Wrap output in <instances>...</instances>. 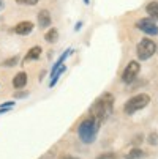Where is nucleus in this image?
I'll list each match as a JSON object with an SVG mask.
<instances>
[{
  "instance_id": "nucleus-1",
  "label": "nucleus",
  "mask_w": 158,
  "mask_h": 159,
  "mask_svg": "<svg viewBox=\"0 0 158 159\" xmlns=\"http://www.w3.org/2000/svg\"><path fill=\"white\" fill-rule=\"evenodd\" d=\"M114 109V96L111 93H103L90 107V117H93L100 125L104 123Z\"/></svg>"
},
{
  "instance_id": "nucleus-2",
  "label": "nucleus",
  "mask_w": 158,
  "mask_h": 159,
  "mask_svg": "<svg viewBox=\"0 0 158 159\" xmlns=\"http://www.w3.org/2000/svg\"><path fill=\"white\" fill-rule=\"evenodd\" d=\"M100 123L93 118V117H87L85 120L81 121V125L78 126V135H79V139L84 142V143H92L95 142L97 139V134L100 131Z\"/></svg>"
},
{
  "instance_id": "nucleus-3",
  "label": "nucleus",
  "mask_w": 158,
  "mask_h": 159,
  "mask_svg": "<svg viewBox=\"0 0 158 159\" xmlns=\"http://www.w3.org/2000/svg\"><path fill=\"white\" fill-rule=\"evenodd\" d=\"M149 102H150V96L147 93H139L127 101V104L123 106V110L127 115H133L134 112H138V110L144 109L146 106H149Z\"/></svg>"
},
{
  "instance_id": "nucleus-4",
  "label": "nucleus",
  "mask_w": 158,
  "mask_h": 159,
  "mask_svg": "<svg viewBox=\"0 0 158 159\" xmlns=\"http://www.w3.org/2000/svg\"><path fill=\"white\" fill-rule=\"evenodd\" d=\"M156 51V44L150 38H144L136 48V55L139 60H149Z\"/></svg>"
},
{
  "instance_id": "nucleus-5",
  "label": "nucleus",
  "mask_w": 158,
  "mask_h": 159,
  "mask_svg": "<svg viewBox=\"0 0 158 159\" xmlns=\"http://www.w3.org/2000/svg\"><path fill=\"white\" fill-rule=\"evenodd\" d=\"M139 71H141V63L136 61V60L130 61V63L127 65V68L123 70V73H122V80H123L125 84H131L134 79L138 77Z\"/></svg>"
},
{
  "instance_id": "nucleus-6",
  "label": "nucleus",
  "mask_w": 158,
  "mask_h": 159,
  "mask_svg": "<svg viewBox=\"0 0 158 159\" xmlns=\"http://www.w3.org/2000/svg\"><path fill=\"white\" fill-rule=\"evenodd\" d=\"M136 27H138L141 32H144L146 35H152V36L158 35V25H156V22H155L153 19H150V17H142V19H139V20L136 22Z\"/></svg>"
},
{
  "instance_id": "nucleus-7",
  "label": "nucleus",
  "mask_w": 158,
  "mask_h": 159,
  "mask_svg": "<svg viewBox=\"0 0 158 159\" xmlns=\"http://www.w3.org/2000/svg\"><path fill=\"white\" fill-rule=\"evenodd\" d=\"M51 24H52L51 13H49L48 10H41V11L38 13V25H40L41 29H48V27H51Z\"/></svg>"
},
{
  "instance_id": "nucleus-8",
  "label": "nucleus",
  "mask_w": 158,
  "mask_h": 159,
  "mask_svg": "<svg viewBox=\"0 0 158 159\" xmlns=\"http://www.w3.org/2000/svg\"><path fill=\"white\" fill-rule=\"evenodd\" d=\"M32 30H33V24L30 20H22L14 27V33L17 35H29L32 33Z\"/></svg>"
},
{
  "instance_id": "nucleus-9",
  "label": "nucleus",
  "mask_w": 158,
  "mask_h": 159,
  "mask_svg": "<svg viewBox=\"0 0 158 159\" xmlns=\"http://www.w3.org/2000/svg\"><path fill=\"white\" fill-rule=\"evenodd\" d=\"M71 52H73V49L70 48V49H66V51H65V52H63V54H62V55L59 57V60H57V61L54 63V66H52V70H51V77H52V76L55 74V71L59 70V68H62V66H63V63H65L66 57H68V55H71Z\"/></svg>"
},
{
  "instance_id": "nucleus-10",
  "label": "nucleus",
  "mask_w": 158,
  "mask_h": 159,
  "mask_svg": "<svg viewBox=\"0 0 158 159\" xmlns=\"http://www.w3.org/2000/svg\"><path fill=\"white\" fill-rule=\"evenodd\" d=\"M26 84H27V73L21 71L14 76V79H13V87L14 88H24Z\"/></svg>"
},
{
  "instance_id": "nucleus-11",
  "label": "nucleus",
  "mask_w": 158,
  "mask_h": 159,
  "mask_svg": "<svg viewBox=\"0 0 158 159\" xmlns=\"http://www.w3.org/2000/svg\"><path fill=\"white\" fill-rule=\"evenodd\" d=\"M146 13L149 14L150 19L158 22V2H150L146 5Z\"/></svg>"
},
{
  "instance_id": "nucleus-12",
  "label": "nucleus",
  "mask_w": 158,
  "mask_h": 159,
  "mask_svg": "<svg viewBox=\"0 0 158 159\" xmlns=\"http://www.w3.org/2000/svg\"><path fill=\"white\" fill-rule=\"evenodd\" d=\"M144 157H146V153L141 148H133L125 154V159H144Z\"/></svg>"
},
{
  "instance_id": "nucleus-13",
  "label": "nucleus",
  "mask_w": 158,
  "mask_h": 159,
  "mask_svg": "<svg viewBox=\"0 0 158 159\" xmlns=\"http://www.w3.org/2000/svg\"><path fill=\"white\" fill-rule=\"evenodd\" d=\"M41 51H43V49H41L40 46H33V48H32V49H30V51L26 54L24 61H29V60H36V58L41 55Z\"/></svg>"
},
{
  "instance_id": "nucleus-14",
  "label": "nucleus",
  "mask_w": 158,
  "mask_h": 159,
  "mask_svg": "<svg viewBox=\"0 0 158 159\" xmlns=\"http://www.w3.org/2000/svg\"><path fill=\"white\" fill-rule=\"evenodd\" d=\"M44 39H46L48 43H55V41L59 39V32H57V29H51L46 35H44Z\"/></svg>"
},
{
  "instance_id": "nucleus-15",
  "label": "nucleus",
  "mask_w": 158,
  "mask_h": 159,
  "mask_svg": "<svg viewBox=\"0 0 158 159\" xmlns=\"http://www.w3.org/2000/svg\"><path fill=\"white\" fill-rule=\"evenodd\" d=\"M14 101H8V102H3L2 106H0V113H5L7 110H10V109H13L14 107Z\"/></svg>"
},
{
  "instance_id": "nucleus-16",
  "label": "nucleus",
  "mask_w": 158,
  "mask_h": 159,
  "mask_svg": "<svg viewBox=\"0 0 158 159\" xmlns=\"http://www.w3.org/2000/svg\"><path fill=\"white\" fill-rule=\"evenodd\" d=\"M147 142H149L150 145H156V143H158V134H156L155 131L149 134V139H147Z\"/></svg>"
},
{
  "instance_id": "nucleus-17",
  "label": "nucleus",
  "mask_w": 158,
  "mask_h": 159,
  "mask_svg": "<svg viewBox=\"0 0 158 159\" xmlns=\"http://www.w3.org/2000/svg\"><path fill=\"white\" fill-rule=\"evenodd\" d=\"M97 159H119V156L116 153H103V154L97 156Z\"/></svg>"
},
{
  "instance_id": "nucleus-18",
  "label": "nucleus",
  "mask_w": 158,
  "mask_h": 159,
  "mask_svg": "<svg viewBox=\"0 0 158 159\" xmlns=\"http://www.w3.org/2000/svg\"><path fill=\"white\" fill-rule=\"evenodd\" d=\"M17 63V57H13V58H8V60H5L3 63H2V66H5V68H10V66H14Z\"/></svg>"
},
{
  "instance_id": "nucleus-19",
  "label": "nucleus",
  "mask_w": 158,
  "mask_h": 159,
  "mask_svg": "<svg viewBox=\"0 0 158 159\" xmlns=\"http://www.w3.org/2000/svg\"><path fill=\"white\" fill-rule=\"evenodd\" d=\"M16 2L19 3V5H36L38 2H40V0H16Z\"/></svg>"
},
{
  "instance_id": "nucleus-20",
  "label": "nucleus",
  "mask_w": 158,
  "mask_h": 159,
  "mask_svg": "<svg viewBox=\"0 0 158 159\" xmlns=\"http://www.w3.org/2000/svg\"><path fill=\"white\" fill-rule=\"evenodd\" d=\"M29 93L27 92H17V93H14V98H26Z\"/></svg>"
},
{
  "instance_id": "nucleus-21",
  "label": "nucleus",
  "mask_w": 158,
  "mask_h": 159,
  "mask_svg": "<svg viewBox=\"0 0 158 159\" xmlns=\"http://www.w3.org/2000/svg\"><path fill=\"white\" fill-rule=\"evenodd\" d=\"M142 139H144V137H142V134H139V135H136V137H134V140H133V142H134V143H138V142L141 143V142H142Z\"/></svg>"
},
{
  "instance_id": "nucleus-22",
  "label": "nucleus",
  "mask_w": 158,
  "mask_h": 159,
  "mask_svg": "<svg viewBox=\"0 0 158 159\" xmlns=\"http://www.w3.org/2000/svg\"><path fill=\"white\" fill-rule=\"evenodd\" d=\"M60 159H79V157H74V156H70V154H63Z\"/></svg>"
},
{
  "instance_id": "nucleus-23",
  "label": "nucleus",
  "mask_w": 158,
  "mask_h": 159,
  "mask_svg": "<svg viewBox=\"0 0 158 159\" xmlns=\"http://www.w3.org/2000/svg\"><path fill=\"white\" fill-rule=\"evenodd\" d=\"M81 27H82V22H78V24H76V27H74V29H76V30H81Z\"/></svg>"
},
{
  "instance_id": "nucleus-24",
  "label": "nucleus",
  "mask_w": 158,
  "mask_h": 159,
  "mask_svg": "<svg viewBox=\"0 0 158 159\" xmlns=\"http://www.w3.org/2000/svg\"><path fill=\"white\" fill-rule=\"evenodd\" d=\"M3 8V2H2V0H0V10H2Z\"/></svg>"
},
{
  "instance_id": "nucleus-25",
  "label": "nucleus",
  "mask_w": 158,
  "mask_h": 159,
  "mask_svg": "<svg viewBox=\"0 0 158 159\" xmlns=\"http://www.w3.org/2000/svg\"><path fill=\"white\" fill-rule=\"evenodd\" d=\"M89 2H90V0H84V3H85V5H89Z\"/></svg>"
}]
</instances>
